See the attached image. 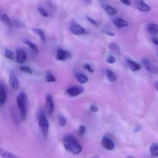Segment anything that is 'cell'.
Segmentation results:
<instances>
[{
	"label": "cell",
	"instance_id": "4",
	"mask_svg": "<svg viewBox=\"0 0 158 158\" xmlns=\"http://www.w3.org/2000/svg\"><path fill=\"white\" fill-rule=\"evenodd\" d=\"M69 29L73 34L77 35H83L87 33L86 30L74 19H73L70 22Z\"/></svg>",
	"mask_w": 158,
	"mask_h": 158
},
{
	"label": "cell",
	"instance_id": "18",
	"mask_svg": "<svg viewBox=\"0 0 158 158\" xmlns=\"http://www.w3.org/2000/svg\"><path fill=\"white\" fill-rule=\"evenodd\" d=\"M25 44H26L29 48L35 53H38L39 52V50L38 48L36 46L35 44H34V43L30 41V40H26L24 41Z\"/></svg>",
	"mask_w": 158,
	"mask_h": 158
},
{
	"label": "cell",
	"instance_id": "41",
	"mask_svg": "<svg viewBox=\"0 0 158 158\" xmlns=\"http://www.w3.org/2000/svg\"><path fill=\"white\" fill-rule=\"evenodd\" d=\"M135 158V157H133V156H128L127 158Z\"/></svg>",
	"mask_w": 158,
	"mask_h": 158
},
{
	"label": "cell",
	"instance_id": "5",
	"mask_svg": "<svg viewBox=\"0 0 158 158\" xmlns=\"http://www.w3.org/2000/svg\"><path fill=\"white\" fill-rule=\"evenodd\" d=\"M84 91V88L79 86H73L66 89V92L70 97H75L82 94Z\"/></svg>",
	"mask_w": 158,
	"mask_h": 158
},
{
	"label": "cell",
	"instance_id": "9",
	"mask_svg": "<svg viewBox=\"0 0 158 158\" xmlns=\"http://www.w3.org/2000/svg\"><path fill=\"white\" fill-rule=\"evenodd\" d=\"M102 145L104 148L108 150H112L114 147L113 141L107 136H104L102 137Z\"/></svg>",
	"mask_w": 158,
	"mask_h": 158
},
{
	"label": "cell",
	"instance_id": "8",
	"mask_svg": "<svg viewBox=\"0 0 158 158\" xmlns=\"http://www.w3.org/2000/svg\"><path fill=\"white\" fill-rule=\"evenodd\" d=\"M46 104L48 114L49 115H51L53 113L54 110V101L51 95H48L46 97Z\"/></svg>",
	"mask_w": 158,
	"mask_h": 158
},
{
	"label": "cell",
	"instance_id": "36",
	"mask_svg": "<svg viewBox=\"0 0 158 158\" xmlns=\"http://www.w3.org/2000/svg\"><path fill=\"white\" fill-rule=\"evenodd\" d=\"M90 110L92 112H97L98 110V106H96V105H92L90 107Z\"/></svg>",
	"mask_w": 158,
	"mask_h": 158
},
{
	"label": "cell",
	"instance_id": "38",
	"mask_svg": "<svg viewBox=\"0 0 158 158\" xmlns=\"http://www.w3.org/2000/svg\"><path fill=\"white\" fill-rule=\"evenodd\" d=\"M152 42H153L154 44L158 46V38H152Z\"/></svg>",
	"mask_w": 158,
	"mask_h": 158
},
{
	"label": "cell",
	"instance_id": "23",
	"mask_svg": "<svg viewBox=\"0 0 158 158\" xmlns=\"http://www.w3.org/2000/svg\"><path fill=\"white\" fill-rule=\"evenodd\" d=\"M77 79L80 83L82 84H85L87 83L88 81V78L84 74L81 73H76L75 74Z\"/></svg>",
	"mask_w": 158,
	"mask_h": 158
},
{
	"label": "cell",
	"instance_id": "19",
	"mask_svg": "<svg viewBox=\"0 0 158 158\" xmlns=\"http://www.w3.org/2000/svg\"><path fill=\"white\" fill-rule=\"evenodd\" d=\"M0 19L2 22H3L8 26H11L12 25L11 21L9 16L4 13H2L0 15Z\"/></svg>",
	"mask_w": 158,
	"mask_h": 158
},
{
	"label": "cell",
	"instance_id": "22",
	"mask_svg": "<svg viewBox=\"0 0 158 158\" xmlns=\"http://www.w3.org/2000/svg\"><path fill=\"white\" fill-rule=\"evenodd\" d=\"M148 31L151 35H157L158 34V26L155 24H150L148 27Z\"/></svg>",
	"mask_w": 158,
	"mask_h": 158
},
{
	"label": "cell",
	"instance_id": "21",
	"mask_svg": "<svg viewBox=\"0 0 158 158\" xmlns=\"http://www.w3.org/2000/svg\"><path fill=\"white\" fill-rule=\"evenodd\" d=\"M150 151L152 156L153 157L158 156V143H152L150 148Z\"/></svg>",
	"mask_w": 158,
	"mask_h": 158
},
{
	"label": "cell",
	"instance_id": "26",
	"mask_svg": "<svg viewBox=\"0 0 158 158\" xmlns=\"http://www.w3.org/2000/svg\"><path fill=\"white\" fill-rule=\"evenodd\" d=\"M46 80L48 83L55 82L56 81V78L53 75L50 71H47L46 73Z\"/></svg>",
	"mask_w": 158,
	"mask_h": 158
},
{
	"label": "cell",
	"instance_id": "24",
	"mask_svg": "<svg viewBox=\"0 0 158 158\" xmlns=\"http://www.w3.org/2000/svg\"><path fill=\"white\" fill-rule=\"evenodd\" d=\"M106 74L107 78L109 81H111V82H114L117 79V77H116L115 73L111 70H109V69L106 70Z\"/></svg>",
	"mask_w": 158,
	"mask_h": 158
},
{
	"label": "cell",
	"instance_id": "37",
	"mask_svg": "<svg viewBox=\"0 0 158 158\" xmlns=\"http://www.w3.org/2000/svg\"><path fill=\"white\" fill-rule=\"evenodd\" d=\"M121 2L123 3L125 5H127V6H129L131 4L130 1H127V0H123V1H121Z\"/></svg>",
	"mask_w": 158,
	"mask_h": 158
},
{
	"label": "cell",
	"instance_id": "1",
	"mask_svg": "<svg viewBox=\"0 0 158 158\" xmlns=\"http://www.w3.org/2000/svg\"><path fill=\"white\" fill-rule=\"evenodd\" d=\"M63 144L65 149L72 154H78L82 152V145L72 135H65L63 139Z\"/></svg>",
	"mask_w": 158,
	"mask_h": 158
},
{
	"label": "cell",
	"instance_id": "25",
	"mask_svg": "<svg viewBox=\"0 0 158 158\" xmlns=\"http://www.w3.org/2000/svg\"><path fill=\"white\" fill-rule=\"evenodd\" d=\"M109 49L116 54H120V50L119 47L114 43H110L108 45Z\"/></svg>",
	"mask_w": 158,
	"mask_h": 158
},
{
	"label": "cell",
	"instance_id": "33",
	"mask_svg": "<svg viewBox=\"0 0 158 158\" xmlns=\"http://www.w3.org/2000/svg\"><path fill=\"white\" fill-rule=\"evenodd\" d=\"M115 61H116L115 58L114 56H111V55L109 56L106 60V62L109 64H113L115 63Z\"/></svg>",
	"mask_w": 158,
	"mask_h": 158
},
{
	"label": "cell",
	"instance_id": "42",
	"mask_svg": "<svg viewBox=\"0 0 158 158\" xmlns=\"http://www.w3.org/2000/svg\"></svg>",
	"mask_w": 158,
	"mask_h": 158
},
{
	"label": "cell",
	"instance_id": "11",
	"mask_svg": "<svg viewBox=\"0 0 158 158\" xmlns=\"http://www.w3.org/2000/svg\"><path fill=\"white\" fill-rule=\"evenodd\" d=\"M7 94L6 87L2 82L0 84V104L3 105L7 100Z\"/></svg>",
	"mask_w": 158,
	"mask_h": 158
},
{
	"label": "cell",
	"instance_id": "16",
	"mask_svg": "<svg viewBox=\"0 0 158 158\" xmlns=\"http://www.w3.org/2000/svg\"><path fill=\"white\" fill-rule=\"evenodd\" d=\"M127 63L128 65H129V68H130L131 71H133V72L138 71V70L140 69V64L135 62V61L132 60L127 59Z\"/></svg>",
	"mask_w": 158,
	"mask_h": 158
},
{
	"label": "cell",
	"instance_id": "28",
	"mask_svg": "<svg viewBox=\"0 0 158 158\" xmlns=\"http://www.w3.org/2000/svg\"><path fill=\"white\" fill-rule=\"evenodd\" d=\"M4 55L6 58L10 59V60H14L15 58L14 53L10 50H5V52H4Z\"/></svg>",
	"mask_w": 158,
	"mask_h": 158
},
{
	"label": "cell",
	"instance_id": "10",
	"mask_svg": "<svg viewBox=\"0 0 158 158\" xmlns=\"http://www.w3.org/2000/svg\"><path fill=\"white\" fill-rule=\"evenodd\" d=\"M16 60L18 63H24L27 60V54L23 49L18 48L16 51Z\"/></svg>",
	"mask_w": 158,
	"mask_h": 158
},
{
	"label": "cell",
	"instance_id": "13",
	"mask_svg": "<svg viewBox=\"0 0 158 158\" xmlns=\"http://www.w3.org/2000/svg\"><path fill=\"white\" fill-rule=\"evenodd\" d=\"M137 7L138 10L144 12H148L151 10L149 6L142 1H139L137 3Z\"/></svg>",
	"mask_w": 158,
	"mask_h": 158
},
{
	"label": "cell",
	"instance_id": "2",
	"mask_svg": "<svg viewBox=\"0 0 158 158\" xmlns=\"http://www.w3.org/2000/svg\"><path fill=\"white\" fill-rule=\"evenodd\" d=\"M17 107L20 111V118L22 121H24L27 116V97L24 92H20L16 98Z\"/></svg>",
	"mask_w": 158,
	"mask_h": 158
},
{
	"label": "cell",
	"instance_id": "40",
	"mask_svg": "<svg viewBox=\"0 0 158 158\" xmlns=\"http://www.w3.org/2000/svg\"><path fill=\"white\" fill-rule=\"evenodd\" d=\"M90 158H100L99 156L98 155H95V156H93V157H91Z\"/></svg>",
	"mask_w": 158,
	"mask_h": 158
},
{
	"label": "cell",
	"instance_id": "30",
	"mask_svg": "<svg viewBox=\"0 0 158 158\" xmlns=\"http://www.w3.org/2000/svg\"><path fill=\"white\" fill-rule=\"evenodd\" d=\"M20 70L22 72H24V73H27L32 74L33 73V71L30 67L27 66H22L20 67Z\"/></svg>",
	"mask_w": 158,
	"mask_h": 158
},
{
	"label": "cell",
	"instance_id": "12",
	"mask_svg": "<svg viewBox=\"0 0 158 158\" xmlns=\"http://www.w3.org/2000/svg\"><path fill=\"white\" fill-rule=\"evenodd\" d=\"M9 83L11 88L14 90H17L19 87V82L16 76L11 74L9 78Z\"/></svg>",
	"mask_w": 158,
	"mask_h": 158
},
{
	"label": "cell",
	"instance_id": "6",
	"mask_svg": "<svg viewBox=\"0 0 158 158\" xmlns=\"http://www.w3.org/2000/svg\"><path fill=\"white\" fill-rule=\"evenodd\" d=\"M141 63L144 68L152 74L158 73V68L150 62L146 58H144L141 60Z\"/></svg>",
	"mask_w": 158,
	"mask_h": 158
},
{
	"label": "cell",
	"instance_id": "31",
	"mask_svg": "<svg viewBox=\"0 0 158 158\" xmlns=\"http://www.w3.org/2000/svg\"><path fill=\"white\" fill-rule=\"evenodd\" d=\"M86 132V127L83 125H81L79 126L78 129V134L80 136H83Z\"/></svg>",
	"mask_w": 158,
	"mask_h": 158
},
{
	"label": "cell",
	"instance_id": "15",
	"mask_svg": "<svg viewBox=\"0 0 158 158\" xmlns=\"http://www.w3.org/2000/svg\"><path fill=\"white\" fill-rule=\"evenodd\" d=\"M33 30L34 33H35L36 35H38L42 41L45 42L46 41L47 38H46V34H45L44 30L39 28H34Z\"/></svg>",
	"mask_w": 158,
	"mask_h": 158
},
{
	"label": "cell",
	"instance_id": "29",
	"mask_svg": "<svg viewBox=\"0 0 158 158\" xmlns=\"http://www.w3.org/2000/svg\"><path fill=\"white\" fill-rule=\"evenodd\" d=\"M37 10L39 13L44 17H48V12L41 6L38 7Z\"/></svg>",
	"mask_w": 158,
	"mask_h": 158
},
{
	"label": "cell",
	"instance_id": "34",
	"mask_svg": "<svg viewBox=\"0 0 158 158\" xmlns=\"http://www.w3.org/2000/svg\"><path fill=\"white\" fill-rule=\"evenodd\" d=\"M86 20H87V21H88L89 23H90L94 25L97 26H98V23H97V22H96L95 20H94L93 18L90 17V16H86Z\"/></svg>",
	"mask_w": 158,
	"mask_h": 158
},
{
	"label": "cell",
	"instance_id": "32",
	"mask_svg": "<svg viewBox=\"0 0 158 158\" xmlns=\"http://www.w3.org/2000/svg\"><path fill=\"white\" fill-rule=\"evenodd\" d=\"M83 67H84V69H86V70H87L88 72H90V73H92L94 72V71L93 68H92L91 65L89 64H85L84 65H83Z\"/></svg>",
	"mask_w": 158,
	"mask_h": 158
},
{
	"label": "cell",
	"instance_id": "17",
	"mask_svg": "<svg viewBox=\"0 0 158 158\" xmlns=\"http://www.w3.org/2000/svg\"><path fill=\"white\" fill-rule=\"evenodd\" d=\"M0 153L1 156L3 158H20L13 153L9 152V151H7L3 149H1Z\"/></svg>",
	"mask_w": 158,
	"mask_h": 158
},
{
	"label": "cell",
	"instance_id": "7",
	"mask_svg": "<svg viewBox=\"0 0 158 158\" xmlns=\"http://www.w3.org/2000/svg\"><path fill=\"white\" fill-rule=\"evenodd\" d=\"M71 57V54L68 51L62 49H59L56 53V58L59 61L66 60Z\"/></svg>",
	"mask_w": 158,
	"mask_h": 158
},
{
	"label": "cell",
	"instance_id": "35",
	"mask_svg": "<svg viewBox=\"0 0 158 158\" xmlns=\"http://www.w3.org/2000/svg\"><path fill=\"white\" fill-rule=\"evenodd\" d=\"M102 31H103V33L109 35H114V34L109 28H108V27H105V28H104V29L102 30Z\"/></svg>",
	"mask_w": 158,
	"mask_h": 158
},
{
	"label": "cell",
	"instance_id": "27",
	"mask_svg": "<svg viewBox=\"0 0 158 158\" xmlns=\"http://www.w3.org/2000/svg\"><path fill=\"white\" fill-rule=\"evenodd\" d=\"M58 121L59 125L61 127H64L65 126L66 122H67V120H66L65 116H64L62 114L59 115L58 117Z\"/></svg>",
	"mask_w": 158,
	"mask_h": 158
},
{
	"label": "cell",
	"instance_id": "14",
	"mask_svg": "<svg viewBox=\"0 0 158 158\" xmlns=\"http://www.w3.org/2000/svg\"><path fill=\"white\" fill-rule=\"evenodd\" d=\"M113 23L115 27L119 29L123 28V27H127L128 26V24L127 23L126 21L123 20V19H120V18L114 20Z\"/></svg>",
	"mask_w": 158,
	"mask_h": 158
},
{
	"label": "cell",
	"instance_id": "3",
	"mask_svg": "<svg viewBox=\"0 0 158 158\" xmlns=\"http://www.w3.org/2000/svg\"><path fill=\"white\" fill-rule=\"evenodd\" d=\"M38 124L43 137L44 138H47L48 134L49 123L43 111H40L39 113Z\"/></svg>",
	"mask_w": 158,
	"mask_h": 158
},
{
	"label": "cell",
	"instance_id": "20",
	"mask_svg": "<svg viewBox=\"0 0 158 158\" xmlns=\"http://www.w3.org/2000/svg\"><path fill=\"white\" fill-rule=\"evenodd\" d=\"M102 7L105 10L106 12L109 15H114L116 14V13H117L116 10L111 6H110V5H107V4H104V5H102Z\"/></svg>",
	"mask_w": 158,
	"mask_h": 158
},
{
	"label": "cell",
	"instance_id": "39",
	"mask_svg": "<svg viewBox=\"0 0 158 158\" xmlns=\"http://www.w3.org/2000/svg\"><path fill=\"white\" fill-rule=\"evenodd\" d=\"M155 87L156 89L158 91V82H156L155 84Z\"/></svg>",
	"mask_w": 158,
	"mask_h": 158
}]
</instances>
